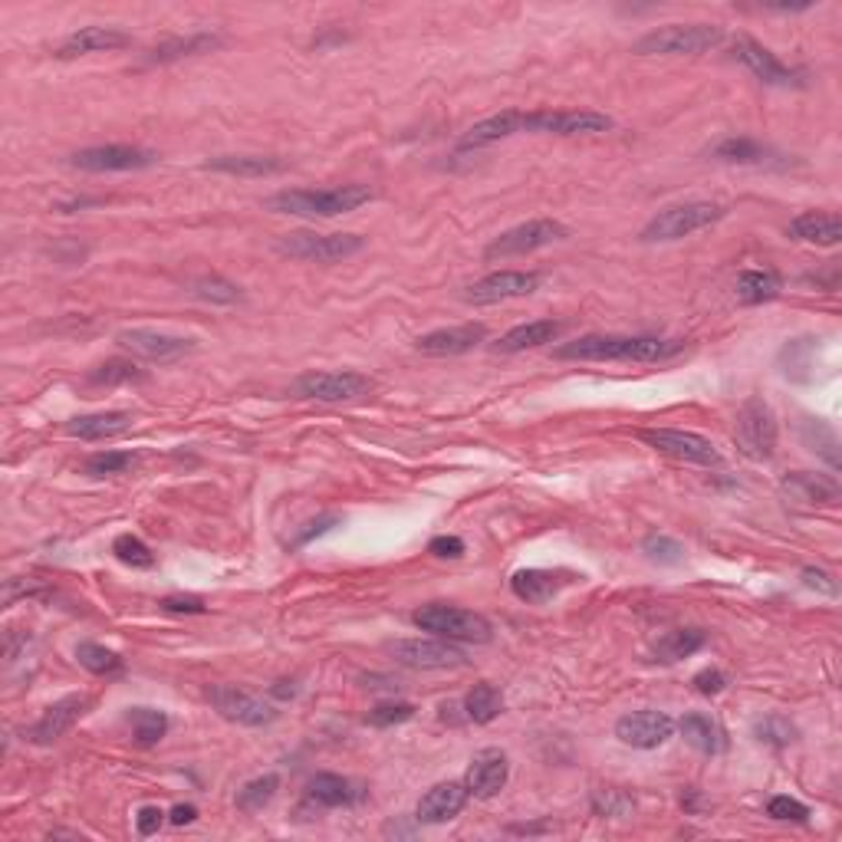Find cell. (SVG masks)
I'll list each match as a JSON object with an SVG mask.
<instances>
[{"label": "cell", "instance_id": "6da1fadb", "mask_svg": "<svg viewBox=\"0 0 842 842\" xmlns=\"http://www.w3.org/2000/svg\"><path fill=\"white\" fill-rule=\"evenodd\" d=\"M678 353V343L658 336H579L554 349L557 359L576 363H658Z\"/></svg>", "mask_w": 842, "mask_h": 842}, {"label": "cell", "instance_id": "7a4b0ae2", "mask_svg": "<svg viewBox=\"0 0 842 842\" xmlns=\"http://www.w3.org/2000/svg\"><path fill=\"white\" fill-rule=\"evenodd\" d=\"M373 201L369 185L339 187H286L271 194L264 204L274 214H296V217H339Z\"/></svg>", "mask_w": 842, "mask_h": 842}, {"label": "cell", "instance_id": "3957f363", "mask_svg": "<svg viewBox=\"0 0 842 842\" xmlns=\"http://www.w3.org/2000/svg\"><path fill=\"white\" fill-rule=\"evenodd\" d=\"M728 211L714 201H684V204H671L665 211H658L656 217L642 227L639 241L642 244H668V241H681L691 237L711 224H718Z\"/></svg>", "mask_w": 842, "mask_h": 842}, {"label": "cell", "instance_id": "277c9868", "mask_svg": "<svg viewBox=\"0 0 842 842\" xmlns=\"http://www.w3.org/2000/svg\"><path fill=\"white\" fill-rule=\"evenodd\" d=\"M724 43V30L718 23H668L646 33L636 43L639 57H694Z\"/></svg>", "mask_w": 842, "mask_h": 842}, {"label": "cell", "instance_id": "5b68a950", "mask_svg": "<svg viewBox=\"0 0 842 842\" xmlns=\"http://www.w3.org/2000/svg\"><path fill=\"white\" fill-rule=\"evenodd\" d=\"M412 622L422 629V632H432L445 642H474V646H484L494 639V626L480 616V612H470V609H461V606H422Z\"/></svg>", "mask_w": 842, "mask_h": 842}, {"label": "cell", "instance_id": "8992f818", "mask_svg": "<svg viewBox=\"0 0 842 842\" xmlns=\"http://www.w3.org/2000/svg\"><path fill=\"white\" fill-rule=\"evenodd\" d=\"M366 241L359 234H313V231H296L283 234L277 241V254L293 257V261H310V264H336L353 254H359Z\"/></svg>", "mask_w": 842, "mask_h": 842}, {"label": "cell", "instance_id": "52a82bcc", "mask_svg": "<svg viewBox=\"0 0 842 842\" xmlns=\"http://www.w3.org/2000/svg\"><path fill=\"white\" fill-rule=\"evenodd\" d=\"M734 445L750 461H770L777 452V415L763 398H748L738 412Z\"/></svg>", "mask_w": 842, "mask_h": 842}, {"label": "cell", "instance_id": "ba28073f", "mask_svg": "<svg viewBox=\"0 0 842 842\" xmlns=\"http://www.w3.org/2000/svg\"><path fill=\"white\" fill-rule=\"evenodd\" d=\"M569 237V227L554 221V217H537V221H527V224H517L504 234H497L484 257L487 261H507V257H524V254H534V251H544L557 241H566Z\"/></svg>", "mask_w": 842, "mask_h": 842}, {"label": "cell", "instance_id": "9c48e42d", "mask_svg": "<svg viewBox=\"0 0 842 842\" xmlns=\"http://www.w3.org/2000/svg\"><path fill=\"white\" fill-rule=\"evenodd\" d=\"M375 388L369 375L353 373V369H333V373H306L293 382V392L300 398H316V402H356L366 398Z\"/></svg>", "mask_w": 842, "mask_h": 842}, {"label": "cell", "instance_id": "30bf717a", "mask_svg": "<svg viewBox=\"0 0 842 842\" xmlns=\"http://www.w3.org/2000/svg\"><path fill=\"white\" fill-rule=\"evenodd\" d=\"M207 698H211L214 711H217L224 721L244 724V728H267V724H274L277 714H281V711H277L274 704H267L264 698H257V694H251V691H244V688H234V684H214V688L207 691Z\"/></svg>", "mask_w": 842, "mask_h": 842}, {"label": "cell", "instance_id": "8fae6325", "mask_svg": "<svg viewBox=\"0 0 842 842\" xmlns=\"http://www.w3.org/2000/svg\"><path fill=\"white\" fill-rule=\"evenodd\" d=\"M649 448H656L661 455L684 461V465H701V468H714L721 465V452L694 432H678V428H646L639 435Z\"/></svg>", "mask_w": 842, "mask_h": 842}, {"label": "cell", "instance_id": "7c38bea8", "mask_svg": "<svg viewBox=\"0 0 842 842\" xmlns=\"http://www.w3.org/2000/svg\"><path fill=\"white\" fill-rule=\"evenodd\" d=\"M612 119L602 112H589V109H537V112H524V132H547V135H599L609 132Z\"/></svg>", "mask_w": 842, "mask_h": 842}, {"label": "cell", "instance_id": "4fadbf2b", "mask_svg": "<svg viewBox=\"0 0 842 842\" xmlns=\"http://www.w3.org/2000/svg\"><path fill=\"white\" fill-rule=\"evenodd\" d=\"M731 53L738 63H744L750 73L763 83V87H780V90H790V87H803V73L800 70H790L787 63H780L763 43H757L748 33H738L731 40Z\"/></svg>", "mask_w": 842, "mask_h": 842}, {"label": "cell", "instance_id": "5bb4252c", "mask_svg": "<svg viewBox=\"0 0 842 842\" xmlns=\"http://www.w3.org/2000/svg\"><path fill=\"white\" fill-rule=\"evenodd\" d=\"M392 658L405 668H415V671H442V668H461L468 658L465 652L455 646V642H445L438 636L432 639H398L388 646Z\"/></svg>", "mask_w": 842, "mask_h": 842}, {"label": "cell", "instance_id": "9a60e30c", "mask_svg": "<svg viewBox=\"0 0 842 842\" xmlns=\"http://www.w3.org/2000/svg\"><path fill=\"white\" fill-rule=\"evenodd\" d=\"M115 343L122 349H129L132 356L149 359V363H175V359L191 356L197 349L194 339L175 336V333H162V329H122L115 336Z\"/></svg>", "mask_w": 842, "mask_h": 842}, {"label": "cell", "instance_id": "2e32d148", "mask_svg": "<svg viewBox=\"0 0 842 842\" xmlns=\"http://www.w3.org/2000/svg\"><path fill=\"white\" fill-rule=\"evenodd\" d=\"M90 708H93V698H90V694H67V698L53 701V704L40 714V721L27 731V741L37 744V748L57 744L67 731H73V724H77Z\"/></svg>", "mask_w": 842, "mask_h": 842}, {"label": "cell", "instance_id": "e0dca14e", "mask_svg": "<svg viewBox=\"0 0 842 842\" xmlns=\"http://www.w3.org/2000/svg\"><path fill=\"white\" fill-rule=\"evenodd\" d=\"M73 169H83V172H139V169H149L155 165V152L149 149H139V145H95V149H83L70 159Z\"/></svg>", "mask_w": 842, "mask_h": 842}, {"label": "cell", "instance_id": "ac0fdd59", "mask_svg": "<svg viewBox=\"0 0 842 842\" xmlns=\"http://www.w3.org/2000/svg\"><path fill=\"white\" fill-rule=\"evenodd\" d=\"M674 734V721L665 711H629L616 721V738L626 748L636 750H656L665 741H671Z\"/></svg>", "mask_w": 842, "mask_h": 842}, {"label": "cell", "instance_id": "d6986e66", "mask_svg": "<svg viewBox=\"0 0 842 842\" xmlns=\"http://www.w3.org/2000/svg\"><path fill=\"white\" fill-rule=\"evenodd\" d=\"M510 777V760L500 748H484L470 757L468 773H465V787L474 800H494Z\"/></svg>", "mask_w": 842, "mask_h": 842}, {"label": "cell", "instance_id": "ffe728a7", "mask_svg": "<svg viewBox=\"0 0 842 842\" xmlns=\"http://www.w3.org/2000/svg\"><path fill=\"white\" fill-rule=\"evenodd\" d=\"M540 274L534 271H497V274H487L484 281L470 283L465 300L474 303V306H487V303H504V300H514V296H527L540 286Z\"/></svg>", "mask_w": 842, "mask_h": 842}, {"label": "cell", "instance_id": "44dd1931", "mask_svg": "<svg viewBox=\"0 0 842 842\" xmlns=\"http://www.w3.org/2000/svg\"><path fill=\"white\" fill-rule=\"evenodd\" d=\"M470 793L465 787V780H445V783H435L415 807V820L425 823V826H442V823H452L465 807H468Z\"/></svg>", "mask_w": 842, "mask_h": 842}, {"label": "cell", "instance_id": "7402d4cb", "mask_svg": "<svg viewBox=\"0 0 842 842\" xmlns=\"http://www.w3.org/2000/svg\"><path fill=\"white\" fill-rule=\"evenodd\" d=\"M780 494L797 504V507H833L840 500V484L830 474H810V470H793L783 474Z\"/></svg>", "mask_w": 842, "mask_h": 842}, {"label": "cell", "instance_id": "603a6c76", "mask_svg": "<svg viewBox=\"0 0 842 842\" xmlns=\"http://www.w3.org/2000/svg\"><path fill=\"white\" fill-rule=\"evenodd\" d=\"M572 579H576V576L566 572V569H540V566H530V569H517V572L510 576V592H514L520 602L544 606V602H550L554 596H560Z\"/></svg>", "mask_w": 842, "mask_h": 842}, {"label": "cell", "instance_id": "cb8c5ba5", "mask_svg": "<svg viewBox=\"0 0 842 842\" xmlns=\"http://www.w3.org/2000/svg\"><path fill=\"white\" fill-rule=\"evenodd\" d=\"M487 339V326L484 323H465V326H452V329H435L415 339V349L425 356H465L470 349H477Z\"/></svg>", "mask_w": 842, "mask_h": 842}, {"label": "cell", "instance_id": "d4e9b609", "mask_svg": "<svg viewBox=\"0 0 842 842\" xmlns=\"http://www.w3.org/2000/svg\"><path fill=\"white\" fill-rule=\"evenodd\" d=\"M366 787L349 780V777H339V773H316L310 783H306V800L323 807V810H339V807H356L366 800Z\"/></svg>", "mask_w": 842, "mask_h": 842}, {"label": "cell", "instance_id": "484cf974", "mask_svg": "<svg viewBox=\"0 0 842 842\" xmlns=\"http://www.w3.org/2000/svg\"><path fill=\"white\" fill-rule=\"evenodd\" d=\"M129 43H132V37L115 30V27H80L77 33H70L57 47V60H77V57H90V53L119 50V47H129Z\"/></svg>", "mask_w": 842, "mask_h": 842}, {"label": "cell", "instance_id": "4316f807", "mask_svg": "<svg viewBox=\"0 0 842 842\" xmlns=\"http://www.w3.org/2000/svg\"><path fill=\"white\" fill-rule=\"evenodd\" d=\"M787 234L803 244L836 247L842 241V221L840 214H830V211H803L787 224Z\"/></svg>", "mask_w": 842, "mask_h": 842}, {"label": "cell", "instance_id": "83f0119b", "mask_svg": "<svg viewBox=\"0 0 842 842\" xmlns=\"http://www.w3.org/2000/svg\"><path fill=\"white\" fill-rule=\"evenodd\" d=\"M524 132V112L520 109H507V112H497L490 119H480L477 125H470L468 132L461 135V152H470V149H484V145H494V142H504L510 135Z\"/></svg>", "mask_w": 842, "mask_h": 842}, {"label": "cell", "instance_id": "f1b7e54d", "mask_svg": "<svg viewBox=\"0 0 842 842\" xmlns=\"http://www.w3.org/2000/svg\"><path fill=\"white\" fill-rule=\"evenodd\" d=\"M560 333L562 323H557V319H534V323H520V326H514L510 333H504V336L497 339L494 349L514 356V353H527V349L547 346V343H554Z\"/></svg>", "mask_w": 842, "mask_h": 842}, {"label": "cell", "instance_id": "f546056e", "mask_svg": "<svg viewBox=\"0 0 842 842\" xmlns=\"http://www.w3.org/2000/svg\"><path fill=\"white\" fill-rule=\"evenodd\" d=\"M132 428L129 412H93V415H77L67 422V432L80 442H105Z\"/></svg>", "mask_w": 842, "mask_h": 842}, {"label": "cell", "instance_id": "4dcf8cb0", "mask_svg": "<svg viewBox=\"0 0 842 842\" xmlns=\"http://www.w3.org/2000/svg\"><path fill=\"white\" fill-rule=\"evenodd\" d=\"M674 728L681 731V738H684L691 748L701 750L704 757H714V753H724V750H728V734H724V728H721L711 714L691 711V714H684Z\"/></svg>", "mask_w": 842, "mask_h": 842}, {"label": "cell", "instance_id": "1f68e13d", "mask_svg": "<svg viewBox=\"0 0 842 842\" xmlns=\"http://www.w3.org/2000/svg\"><path fill=\"white\" fill-rule=\"evenodd\" d=\"M224 40L217 33H187V37H169L162 40L159 47L149 50V63H175V60H185V57H197V53H211L217 50Z\"/></svg>", "mask_w": 842, "mask_h": 842}, {"label": "cell", "instance_id": "d6a6232c", "mask_svg": "<svg viewBox=\"0 0 842 842\" xmlns=\"http://www.w3.org/2000/svg\"><path fill=\"white\" fill-rule=\"evenodd\" d=\"M204 172H221V175H237V179H264L283 172L281 159L274 155H217L204 162Z\"/></svg>", "mask_w": 842, "mask_h": 842}, {"label": "cell", "instance_id": "836d02e7", "mask_svg": "<svg viewBox=\"0 0 842 842\" xmlns=\"http://www.w3.org/2000/svg\"><path fill=\"white\" fill-rule=\"evenodd\" d=\"M704 642H708V636L701 629H671V632H665L656 642L652 661H665V665L668 661H681V658L701 652Z\"/></svg>", "mask_w": 842, "mask_h": 842}, {"label": "cell", "instance_id": "e575fe53", "mask_svg": "<svg viewBox=\"0 0 842 842\" xmlns=\"http://www.w3.org/2000/svg\"><path fill=\"white\" fill-rule=\"evenodd\" d=\"M125 721L139 748H155L169 734V714L159 708H129Z\"/></svg>", "mask_w": 842, "mask_h": 842}, {"label": "cell", "instance_id": "d590c367", "mask_svg": "<svg viewBox=\"0 0 842 842\" xmlns=\"http://www.w3.org/2000/svg\"><path fill=\"white\" fill-rule=\"evenodd\" d=\"M461 708H465V721H470V724H490L494 718L504 714V694H500V688L480 681V684L470 688Z\"/></svg>", "mask_w": 842, "mask_h": 842}, {"label": "cell", "instance_id": "8d00e7d4", "mask_svg": "<svg viewBox=\"0 0 842 842\" xmlns=\"http://www.w3.org/2000/svg\"><path fill=\"white\" fill-rule=\"evenodd\" d=\"M738 300L741 303H748V306H757V303H770L773 296H780V290H783V281H780V274H773V271H744L741 277H738Z\"/></svg>", "mask_w": 842, "mask_h": 842}, {"label": "cell", "instance_id": "74e56055", "mask_svg": "<svg viewBox=\"0 0 842 842\" xmlns=\"http://www.w3.org/2000/svg\"><path fill=\"white\" fill-rule=\"evenodd\" d=\"M277 790H281V777H277V773H264V777L247 780V783L237 790V800H234V803H237L241 813H261V810H267V807L274 803Z\"/></svg>", "mask_w": 842, "mask_h": 842}, {"label": "cell", "instance_id": "f35d334b", "mask_svg": "<svg viewBox=\"0 0 842 842\" xmlns=\"http://www.w3.org/2000/svg\"><path fill=\"white\" fill-rule=\"evenodd\" d=\"M803 442H807V448L816 452L830 468L840 470V438H836V432H833L826 422L807 418V422H803Z\"/></svg>", "mask_w": 842, "mask_h": 842}, {"label": "cell", "instance_id": "ab89813d", "mask_svg": "<svg viewBox=\"0 0 842 842\" xmlns=\"http://www.w3.org/2000/svg\"><path fill=\"white\" fill-rule=\"evenodd\" d=\"M77 661L90 671V674H99V678H112V674H122L125 661L115 656L112 649L99 646V642H80L77 646Z\"/></svg>", "mask_w": 842, "mask_h": 842}, {"label": "cell", "instance_id": "60d3db41", "mask_svg": "<svg viewBox=\"0 0 842 842\" xmlns=\"http://www.w3.org/2000/svg\"><path fill=\"white\" fill-rule=\"evenodd\" d=\"M753 738H757L760 744H767V748H790V744L800 738V731H797L793 721H787V718H780V714H767V718H760V721L753 724Z\"/></svg>", "mask_w": 842, "mask_h": 842}, {"label": "cell", "instance_id": "b9f144b4", "mask_svg": "<svg viewBox=\"0 0 842 842\" xmlns=\"http://www.w3.org/2000/svg\"><path fill=\"white\" fill-rule=\"evenodd\" d=\"M112 554H115V560L132 566V569H152L155 566L152 547L142 537H135V534H119L112 540Z\"/></svg>", "mask_w": 842, "mask_h": 842}, {"label": "cell", "instance_id": "7bdbcfd3", "mask_svg": "<svg viewBox=\"0 0 842 842\" xmlns=\"http://www.w3.org/2000/svg\"><path fill=\"white\" fill-rule=\"evenodd\" d=\"M714 159H721L728 165H760L767 159V149L757 145L753 139H724L714 149Z\"/></svg>", "mask_w": 842, "mask_h": 842}, {"label": "cell", "instance_id": "ee69618b", "mask_svg": "<svg viewBox=\"0 0 842 842\" xmlns=\"http://www.w3.org/2000/svg\"><path fill=\"white\" fill-rule=\"evenodd\" d=\"M129 468H135L132 452H95L87 458L83 474L87 477H115V474H125Z\"/></svg>", "mask_w": 842, "mask_h": 842}, {"label": "cell", "instance_id": "f6af8a7d", "mask_svg": "<svg viewBox=\"0 0 842 842\" xmlns=\"http://www.w3.org/2000/svg\"><path fill=\"white\" fill-rule=\"evenodd\" d=\"M592 813L596 816H612V820H622L636 810V800L622 790H612V787H602V790H592Z\"/></svg>", "mask_w": 842, "mask_h": 842}, {"label": "cell", "instance_id": "bcb514c9", "mask_svg": "<svg viewBox=\"0 0 842 842\" xmlns=\"http://www.w3.org/2000/svg\"><path fill=\"white\" fill-rule=\"evenodd\" d=\"M90 382L93 385H129V382H145V373L129 359H109V363L95 366L90 373Z\"/></svg>", "mask_w": 842, "mask_h": 842}, {"label": "cell", "instance_id": "7dc6e473", "mask_svg": "<svg viewBox=\"0 0 842 842\" xmlns=\"http://www.w3.org/2000/svg\"><path fill=\"white\" fill-rule=\"evenodd\" d=\"M191 293L197 300H204V303H224V306H231V303L241 300V286H234L231 281H224V277H197V281L191 283Z\"/></svg>", "mask_w": 842, "mask_h": 842}, {"label": "cell", "instance_id": "c3c4849f", "mask_svg": "<svg viewBox=\"0 0 842 842\" xmlns=\"http://www.w3.org/2000/svg\"><path fill=\"white\" fill-rule=\"evenodd\" d=\"M642 554H646L652 562H658V566H678V562L684 560V547H681L678 540L665 537V534H652V537H646Z\"/></svg>", "mask_w": 842, "mask_h": 842}, {"label": "cell", "instance_id": "681fc988", "mask_svg": "<svg viewBox=\"0 0 842 842\" xmlns=\"http://www.w3.org/2000/svg\"><path fill=\"white\" fill-rule=\"evenodd\" d=\"M415 718V704H408V701H385V704H378L369 711V724L373 728H395V724H405V721H412Z\"/></svg>", "mask_w": 842, "mask_h": 842}, {"label": "cell", "instance_id": "f907efd6", "mask_svg": "<svg viewBox=\"0 0 842 842\" xmlns=\"http://www.w3.org/2000/svg\"><path fill=\"white\" fill-rule=\"evenodd\" d=\"M767 816L777 823H810V807L793 797H773L767 803Z\"/></svg>", "mask_w": 842, "mask_h": 842}, {"label": "cell", "instance_id": "816d5d0a", "mask_svg": "<svg viewBox=\"0 0 842 842\" xmlns=\"http://www.w3.org/2000/svg\"><path fill=\"white\" fill-rule=\"evenodd\" d=\"M691 684H694L698 694L714 698V694H721V691L728 688V674H724L721 668H704V671H698V674L691 678Z\"/></svg>", "mask_w": 842, "mask_h": 842}, {"label": "cell", "instance_id": "f5cc1de1", "mask_svg": "<svg viewBox=\"0 0 842 842\" xmlns=\"http://www.w3.org/2000/svg\"><path fill=\"white\" fill-rule=\"evenodd\" d=\"M43 592V586L37 582V579H27V576H13V579H7V589H3V602L7 606H13L20 596L27 599V596H40Z\"/></svg>", "mask_w": 842, "mask_h": 842}, {"label": "cell", "instance_id": "db71d44e", "mask_svg": "<svg viewBox=\"0 0 842 842\" xmlns=\"http://www.w3.org/2000/svg\"><path fill=\"white\" fill-rule=\"evenodd\" d=\"M803 586H810V589H816V592H826V596H836L840 592V586H836V579L826 572V569H816V566H807L803 572Z\"/></svg>", "mask_w": 842, "mask_h": 842}, {"label": "cell", "instance_id": "11a10c76", "mask_svg": "<svg viewBox=\"0 0 842 842\" xmlns=\"http://www.w3.org/2000/svg\"><path fill=\"white\" fill-rule=\"evenodd\" d=\"M428 554H435L442 560H461L465 557V540L461 537H435L428 544Z\"/></svg>", "mask_w": 842, "mask_h": 842}, {"label": "cell", "instance_id": "9f6ffc18", "mask_svg": "<svg viewBox=\"0 0 842 842\" xmlns=\"http://www.w3.org/2000/svg\"><path fill=\"white\" fill-rule=\"evenodd\" d=\"M162 609L165 612H187V616L207 612V606H204L201 596H169V599H162Z\"/></svg>", "mask_w": 842, "mask_h": 842}, {"label": "cell", "instance_id": "6f0895ef", "mask_svg": "<svg viewBox=\"0 0 842 842\" xmlns=\"http://www.w3.org/2000/svg\"><path fill=\"white\" fill-rule=\"evenodd\" d=\"M162 823H165V813H162L159 807H142V810H139V816H135V830H139V836H152V833H159V830H162Z\"/></svg>", "mask_w": 842, "mask_h": 842}, {"label": "cell", "instance_id": "680465c9", "mask_svg": "<svg viewBox=\"0 0 842 842\" xmlns=\"http://www.w3.org/2000/svg\"><path fill=\"white\" fill-rule=\"evenodd\" d=\"M336 524H339L336 517H323V520H316V524H306V530H303V534H296V540H293V550H296V547H306L313 537H323V534H326V530H333Z\"/></svg>", "mask_w": 842, "mask_h": 842}, {"label": "cell", "instance_id": "91938a15", "mask_svg": "<svg viewBox=\"0 0 842 842\" xmlns=\"http://www.w3.org/2000/svg\"><path fill=\"white\" fill-rule=\"evenodd\" d=\"M169 820H172V826H191L197 820V810L191 803H179V807H172Z\"/></svg>", "mask_w": 842, "mask_h": 842}, {"label": "cell", "instance_id": "94428289", "mask_svg": "<svg viewBox=\"0 0 842 842\" xmlns=\"http://www.w3.org/2000/svg\"><path fill=\"white\" fill-rule=\"evenodd\" d=\"M296 691H300V688H296L293 681H277V684L271 688V694H274V698H283V701H286V698H293Z\"/></svg>", "mask_w": 842, "mask_h": 842}]
</instances>
